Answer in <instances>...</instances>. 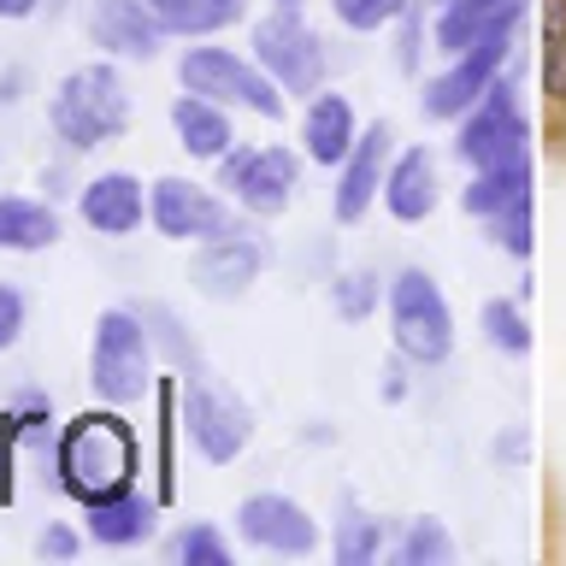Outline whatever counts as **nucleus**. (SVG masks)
<instances>
[{
    "label": "nucleus",
    "instance_id": "nucleus-1",
    "mask_svg": "<svg viewBox=\"0 0 566 566\" xmlns=\"http://www.w3.org/2000/svg\"><path fill=\"white\" fill-rule=\"evenodd\" d=\"M60 484L77 502H106V495L136 484V437L118 413H83L60 437Z\"/></svg>",
    "mask_w": 566,
    "mask_h": 566
},
{
    "label": "nucleus",
    "instance_id": "nucleus-2",
    "mask_svg": "<svg viewBox=\"0 0 566 566\" xmlns=\"http://www.w3.org/2000/svg\"><path fill=\"white\" fill-rule=\"evenodd\" d=\"M48 118H53V130H60L65 148H106V142H118L124 124H130L124 77L113 65H77L60 88H53Z\"/></svg>",
    "mask_w": 566,
    "mask_h": 566
},
{
    "label": "nucleus",
    "instance_id": "nucleus-3",
    "mask_svg": "<svg viewBox=\"0 0 566 566\" xmlns=\"http://www.w3.org/2000/svg\"><path fill=\"white\" fill-rule=\"evenodd\" d=\"M88 384L106 407H130L154 389V354L148 325L124 307H106L95 318V348H88Z\"/></svg>",
    "mask_w": 566,
    "mask_h": 566
},
{
    "label": "nucleus",
    "instance_id": "nucleus-4",
    "mask_svg": "<svg viewBox=\"0 0 566 566\" xmlns=\"http://www.w3.org/2000/svg\"><path fill=\"white\" fill-rule=\"evenodd\" d=\"M177 77H184L189 95H207L219 106H242V113H254V118H283V101H290L260 71V60H242L237 48H184Z\"/></svg>",
    "mask_w": 566,
    "mask_h": 566
},
{
    "label": "nucleus",
    "instance_id": "nucleus-5",
    "mask_svg": "<svg viewBox=\"0 0 566 566\" xmlns=\"http://www.w3.org/2000/svg\"><path fill=\"white\" fill-rule=\"evenodd\" d=\"M389 336H396V348L419 366L449 360V348H454V313H449V301H442L437 277L419 272V265H407V272L389 283Z\"/></svg>",
    "mask_w": 566,
    "mask_h": 566
},
{
    "label": "nucleus",
    "instance_id": "nucleus-6",
    "mask_svg": "<svg viewBox=\"0 0 566 566\" xmlns=\"http://www.w3.org/2000/svg\"><path fill=\"white\" fill-rule=\"evenodd\" d=\"M254 60L283 95H318V88H325V48H318V35L307 30L301 12L277 7L272 18H260L254 24Z\"/></svg>",
    "mask_w": 566,
    "mask_h": 566
},
{
    "label": "nucleus",
    "instance_id": "nucleus-7",
    "mask_svg": "<svg viewBox=\"0 0 566 566\" xmlns=\"http://www.w3.org/2000/svg\"><path fill=\"white\" fill-rule=\"evenodd\" d=\"M525 118H520V95H513L507 77H495L484 95L472 101V113H460V136L454 154L467 159L472 171L502 166V159H525Z\"/></svg>",
    "mask_w": 566,
    "mask_h": 566
},
{
    "label": "nucleus",
    "instance_id": "nucleus-8",
    "mask_svg": "<svg viewBox=\"0 0 566 566\" xmlns=\"http://www.w3.org/2000/svg\"><path fill=\"white\" fill-rule=\"evenodd\" d=\"M295 177H301V159L283 148V142H260V148L219 154V184L237 195V207L260 212V219H272V212L290 207Z\"/></svg>",
    "mask_w": 566,
    "mask_h": 566
},
{
    "label": "nucleus",
    "instance_id": "nucleus-9",
    "mask_svg": "<svg viewBox=\"0 0 566 566\" xmlns=\"http://www.w3.org/2000/svg\"><path fill=\"white\" fill-rule=\"evenodd\" d=\"M507 48H513V30H495L484 42H472L467 53H454L449 71H437V77L424 83V95H419L424 118L460 124V113H472V101L507 71Z\"/></svg>",
    "mask_w": 566,
    "mask_h": 566
},
{
    "label": "nucleus",
    "instance_id": "nucleus-10",
    "mask_svg": "<svg viewBox=\"0 0 566 566\" xmlns=\"http://www.w3.org/2000/svg\"><path fill=\"white\" fill-rule=\"evenodd\" d=\"M148 219L171 242H212V237L237 230L230 201H219L201 184H189V177H159V184H148Z\"/></svg>",
    "mask_w": 566,
    "mask_h": 566
},
{
    "label": "nucleus",
    "instance_id": "nucleus-11",
    "mask_svg": "<svg viewBox=\"0 0 566 566\" xmlns=\"http://www.w3.org/2000/svg\"><path fill=\"white\" fill-rule=\"evenodd\" d=\"M384 171H389V124L378 118V124H366V130L354 136L348 159L336 166V201H331L336 219L360 224L371 212V201L384 195Z\"/></svg>",
    "mask_w": 566,
    "mask_h": 566
},
{
    "label": "nucleus",
    "instance_id": "nucleus-12",
    "mask_svg": "<svg viewBox=\"0 0 566 566\" xmlns=\"http://www.w3.org/2000/svg\"><path fill=\"white\" fill-rule=\"evenodd\" d=\"M184 431L212 467H224V460H237L248 449V413L230 396H219V389H207V384L184 389Z\"/></svg>",
    "mask_w": 566,
    "mask_h": 566
},
{
    "label": "nucleus",
    "instance_id": "nucleus-13",
    "mask_svg": "<svg viewBox=\"0 0 566 566\" xmlns=\"http://www.w3.org/2000/svg\"><path fill=\"white\" fill-rule=\"evenodd\" d=\"M237 531L254 548H272V555H313L318 543V525L307 520V507L290 502V495H248L237 507Z\"/></svg>",
    "mask_w": 566,
    "mask_h": 566
},
{
    "label": "nucleus",
    "instance_id": "nucleus-14",
    "mask_svg": "<svg viewBox=\"0 0 566 566\" xmlns=\"http://www.w3.org/2000/svg\"><path fill=\"white\" fill-rule=\"evenodd\" d=\"M88 35H95V48H106L113 60H154L171 30L159 24V12L148 0H95Z\"/></svg>",
    "mask_w": 566,
    "mask_h": 566
},
{
    "label": "nucleus",
    "instance_id": "nucleus-15",
    "mask_svg": "<svg viewBox=\"0 0 566 566\" xmlns=\"http://www.w3.org/2000/svg\"><path fill=\"white\" fill-rule=\"evenodd\" d=\"M77 212H83L88 230H101V237H130V230L148 219V189H142V177H130V171H101L77 189Z\"/></svg>",
    "mask_w": 566,
    "mask_h": 566
},
{
    "label": "nucleus",
    "instance_id": "nucleus-16",
    "mask_svg": "<svg viewBox=\"0 0 566 566\" xmlns=\"http://www.w3.org/2000/svg\"><path fill=\"white\" fill-rule=\"evenodd\" d=\"M354 136H360V124H354L348 95L318 88V95L307 101V113H301V154H307L313 166H343Z\"/></svg>",
    "mask_w": 566,
    "mask_h": 566
},
{
    "label": "nucleus",
    "instance_id": "nucleus-17",
    "mask_svg": "<svg viewBox=\"0 0 566 566\" xmlns=\"http://www.w3.org/2000/svg\"><path fill=\"white\" fill-rule=\"evenodd\" d=\"M520 7L525 0H442V12H437V53H467L472 42H484V35L495 30H513L520 24Z\"/></svg>",
    "mask_w": 566,
    "mask_h": 566
},
{
    "label": "nucleus",
    "instance_id": "nucleus-18",
    "mask_svg": "<svg viewBox=\"0 0 566 566\" xmlns=\"http://www.w3.org/2000/svg\"><path fill=\"white\" fill-rule=\"evenodd\" d=\"M384 207L401 224H424L437 212V159L431 148H407L384 171Z\"/></svg>",
    "mask_w": 566,
    "mask_h": 566
},
{
    "label": "nucleus",
    "instance_id": "nucleus-19",
    "mask_svg": "<svg viewBox=\"0 0 566 566\" xmlns=\"http://www.w3.org/2000/svg\"><path fill=\"white\" fill-rule=\"evenodd\" d=\"M159 525V495H142L136 484L106 495V502H88V537L101 548H130V543H148Z\"/></svg>",
    "mask_w": 566,
    "mask_h": 566
},
{
    "label": "nucleus",
    "instance_id": "nucleus-20",
    "mask_svg": "<svg viewBox=\"0 0 566 566\" xmlns=\"http://www.w3.org/2000/svg\"><path fill=\"white\" fill-rule=\"evenodd\" d=\"M254 277H260V242H248L242 230L201 242V254H195V283H201L207 295H237Z\"/></svg>",
    "mask_w": 566,
    "mask_h": 566
},
{
    "label": "nucleus",
    "instance_id": "nucleus-21",
    "mask_svg": "<svg viewBox=\"0 0 566 566\" xmlns=\"http://www.w3.org/2000/svg\"><path fill=\"white\" fill-rule=\"evenodd\" d=\"M171 124H177V142L195 154V159H219L237 148V130H230V106L207 101V95H177L171 101Z\"/></svg>",
    "mask_w": 566,
    "mask_h": 566
},
{
    "label": "nucleus",
    "instance_id": "nucleus-22",
    "mask_svg": "<svg viewBox=\"0 0 566 566\" xmlns=\"http://www.w3.org/2000/svg\"><path fill=\"white\" fill-rule=\"evenodd\" d=\"M60 242V212L30 195H0V248L12 254H35V248Z\"/></svg>",
    "mask_w": 566,
    "mask_h": 566
},
{
    "label": "nucleus",
    "instance_id": "nucleus-23",
    "mask_svg": "<svg viewBox=\"0 0 566 566\" xmlns=\"http://www.w3.org/2000/svg\"><path fill=\"white\" fill-rule=\"evenodd\" d=\"M520 195H531V154H525V159H502V166L472 171V184L460 189V207H467L472 219H495V212L513 207Z\"/></svg>",
    "mask_w": 566,
    "mask_h": 566
},
{
    "label": "nucleus",
    "instance_id": "nucleus-24",
    "mask_svg": "<svg viewBox=\"0 0 566 566\" xmlns=\"http://www.w3.org/2000/svg\"><path fill=\"white\" fill-rule=\"evenodd\" d=\"M543 95L566 101V0H543Z\"/></svg>",
    "mask_w": 566,
    "mask_h": 566
},
{
    "label": "nucleus",
    "instance_id": "nucleus-25",
    "mask_svg": "<svg viewBox=\"0 0 566 566\" xmlns=\"http://www.w3.org/2000/svg\"><path fill=\"white\" fill-rule=\"evenodd\" d=\"M248 0H177V7L166 12V30L171 35H212L224 24H237Z\"/></svg>",
    "mask_w": 566,
    "mask_h": 566
},
{
    "label": "nucleus",
    "instance_id": "nucleus-26",
    "mask_svg": "<svg viewBox=\"0 0 566 566\" xmlns=\"http://www.w3.org/2000/svg\"><path fill=\"white\" fill-rule=\"evenodd\" d=\"M407 7H413V0H331L336 24H348V30H360V35L389 30L396 18H407Z\"/></svg>",
    "mask_w": 566,
    "mask_h": 566
},
{
    "label": "nucleus",
    "instance_id": "nucleus-27",
    "mask_svg": "<svg viewBox=\"0 0 566 566\" xmlns=\"http://www.w3.org/2000/svg\"><path fill=\"white\" fill-rule=\"evenodd\" d=\"M454 555L449 531H442V520H413V531L401 537V566H442Z\"/></svg>",
    "mask_w": 566,
    "mask_h": 566
},
{
    "label": "nucleus",
    "instance_id": "nucleus-28",
    "mask_svg": "<svg viewBox=\"0 0 566 566\" xmlns=\"http://www.w3.org/2000/svg\"><path fill=\"white\" fill-rule=\"evenodd\" d=\"M484 331H490V343L502 354H531V325H525V313L513 307V301H490V307H484Z\"/></svg>",
    "mask_w": 566,
    "mask_h": 566
},
{
    "label": "nucleus",
    "instance_id": "nucleus-29",
    "mask_svg": "<svg viewBox=\"0 0 566 566\" xmlns=\"http://www.w3.org/2000/svg\"><path fill=\"white\" fill-rule=\"evenodd\" d=\"M378 543H384V525L366 520V513H348L343 531H336V560H343V566H366L371 555H378Z\"/></svg>",
    "mask_w": 566,
    "mask_h": 566
},
{
    "label": "nucleus",
    "instance_id": "nucleus-30",
    "mask_svg": "<svg viewBox=\"0 0 566 566\" xmlns=\"http://www.w3.org/2000/svg\"><path fill=\"white\" fill-rule=\"evenodd\" d=\"M495 237H502V248L507 254H531V195H520L513 207H502L495 212Z\"/></svg>",
    "mask_w": 566,
    "mask_h": 566
},
{
    "label": "nucleus",
    "instance_id": "nucleus-31",
    "mask_svg": "<svg viewBox=\"0 0 566 566\" xmlns=\"http://www.w3.org/2000/svg\"><path fill=\"white\" fill-rule=\"evenodd\" d=\"M177 555H184L189 566H230V548L212 525H189L184 543H177Z\"/></svg>",
    "mask_w": 566,
    "mask_h": 566
},
{
    "label": "nucleus",
    "instance_id": "nucleus-32",
    "mask_svg": "<svg viewBox=\"0 0 566 566\" xmlns=\"http://www.w3.org/2000/svg\"><path fill=\"white\" fill-rule=\"evenodd\" d=\"M371 301H378V277L348 272L343 283H336V307H343L348 318H366V313H371Z\"/></svg>",
    "mask_w": 566,
    "mask_h": 566
},
{
    "label": "nucleus",
    "instance_id": "nucleus-33",
    "mask_svg": "<svg viewBox=\"0 0 566 566\" xmlns=\"http://www.w3.org/2000/svg\"><path fill=\"white\" fill-rule=\"evenodd\" d=\"M24 336V295L12 283H0V348H12Z\"/></svg>",
    "mask_w": 566,
    "mask_h": 566
},
{
    "label": "nucleus",
    "instance_id": "nucleus-34",
    "mask_svg": "<svg viewBox=\"0 0 566 566\" xmlns=\"http://www.w3.org/2000/svg\"><path fill=\"white\" fill-rule=\"evenodd\" d=\"M35 548H42V555H53V560H65V555H77V537L53 525V531H42V543H35Z\"/></svg>",
    "mask_w": 566,
    "mask_h": 566
},
{
    "label": "nucleus",
    "instance_id": "nucleus-35",
    "mask_svg": "<svg viewBox=\"0 0 566 566\" xmlns=\"http://www.w3.org/2000/svg\"><path fill=\"white\" fill-rule=\"evenodd\" d=\"M35 0H0V18H30Z\"/></svg>",
    "mask_w": 566,
    "mask_h": 566
},
{
    "label": "nucleus",
    "instance_id": "nucleus-36",
    "mask_svg": "<svg viewBox=\"0 0 566 566\" xmlns=\"http://www.w3.org/2000/svg\"><path fill=\"white\" fill-rule=\"evenodd\" d=\"M277 7H283V12H301V7H307V0H277Z\"/></svg>",
    "mask_w": 566,
    "mask_h": 566
},
{
    "label": "nucleus",
    "instance_id": "nucleus-37",
    "mask_svg": "<svg viewBox=\"0 0 566 566\" xmlns=\"http://www.w3.org/2000/svg\"><path fill=\"white\" fill-rule=\"evenodd\" d=\"M0 502H7V495H0Z\"/></svg>",
    "mask_w": 566,
    "mask_h": 566
}]
</instances>
